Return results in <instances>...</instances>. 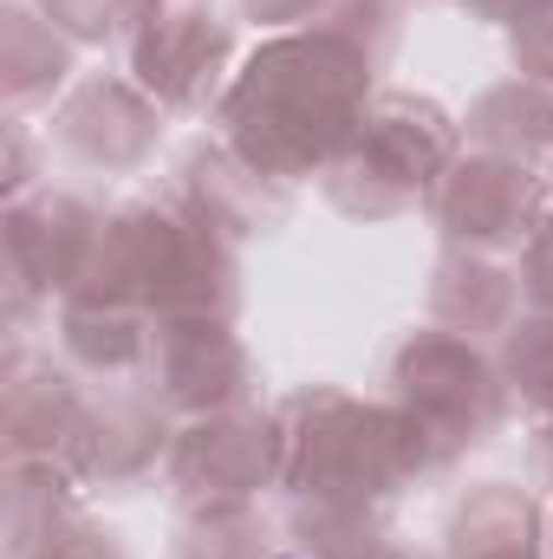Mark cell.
<instances>
[{"instance_id": "1", "label": "cell", "mask_w": 553, "mask_h": 559, "mask_svg": "<svg viewBox=\"0 0 553 559\" xmlns=\"http://www.w3.org/2000/svg\"><path fill=\"white\" fill-rule=\"evenodd\" d=\"M372 98H378V59L313 20L293 33H268L235 66L209 118L235 156H248L261 176L299 189L332 169V156L365 124Z\"/></svg>"}, {"instance_id": "2", "label": "cell", "mask_w": 553, "mask_h": 559, "mask_svg": "<svg viewBox=\"0 0 553 559\" xmlns=\"http://www.w3.org/2000/svg\"><path fill=\"white\" fill-rule=\"evenodd\" d=\"M66 299L138 306L150 319H235L242 312V248L189 215L176 195L125 202L105 215L98 248Z\"/></svg>"}, {"instance_id": "3", "label": "cell", "mask_w": 553, "mask_h": 559, "mask_svg": "<svg viewBox=\"0 0 553 559\" xmlns=\"http://www.w3.org/2000/svg\"><path fill=\"white\" fill-rule=\"evenodd\" d=\"M280 429V495L286 508H339L385 514L416 475L411 436L378 397H352L345 384H299L274 404Z\"/></svg>"}, {"instance_id": "4", "label": "cell", "mask_w": 553, "mask_h": 559, "mask_svg": "<svg viewBox=\"0 0 553 559\" xmlns=\"http://www.w3.org/2000/svg\"><path fill=\"white\" fill-rule=\"evenodd\" d=\"M385 404L404 423L423 475L456 468L469 449L495 442V429L508 423V384L489 345L443 332V325H416L385 352Z\"/></svg>"}, {"instance_id": "5", "label": "cell", "mask_w": 553, "mask_h": 559, "mask_svg": "<svg viewBox=\"0 0 553 559\" xmlns=\"http://www.w3.org/2000/svg\"><path fill=\"white\" fill-rule=\"evenodd\" d=\"M456 156H462V118H449L436 98L416 92H378L365 124L319 176V189L352 222H398L411 209H430Z\"/></svg>"}, {"instance_id": "6", "label": "cell", "mask_w": 553, "mask_h": 559, "mask_svg": "<svg viewBox=\"0 0 553 559\" xmlns=\"http://www.w3.org/2000/svg\"><path fill=\"white\" fill-rule=\"evenodd\" d=\"M125 72L163 111H215L235 79V33L209 0H150L125 33Z\"/></svg>"}, {"instance_id": "7", "label": "cell", "mask_w": 553, "mask_h": 559, "mask_svg": "<svg viewBox=\"0 0 553 559\" xmlns=\"http://www.w3.org/2000/svg\"><path fill=\"white\" fill-rule=\"evenodd\" d=\"M163 488L183 514H215V508H255L268 488H280V429L274 411H222V417L176 423Z\"/></svg>"}, {"instance_id": "8", "label": "cell", "mask_w": 553, "mask_h": 559, "mask_svg": "<svg viewBox=\"0 0 553 559\" xmlns=\"http://www.w3.org/2000/svg\"><path fill=\"white\" fill-rule=\"evenodd\" d=\"M548 209V176L515 156H489V150H462L430 195V222L443 248H469V254H521Z\"/></svg>"}, {"instance_id": "9", "label": "cell", "mask_w": 553, "mask_h": 559, "mask_svg": "<svg viewBox=\"0 0 553 559\" xmlns=\"http://www.w3.org/2000/svg\"><path fill=\"white\" fill-rule=\"evenodd\" d=\"M143 391L176 423L248 411L261 397V365L242 345L235 319H156L150 365L138 378Z\"/></svg>"}, {"instance_id": "10", "label": "cell", "mask_w": 553, "mask_h": 559, "mask_svg": "<svg viewBox=\"0 0 553 559\" xmlns=\"http://www.w3.org/2000/svg\"><path fill=\"white\" fill-rule=\"evenodd\" d=\"M98 228H105V209H92L85 195L72 189H33L20 202H7L0 215V241H7V319L20 325L33 306L46 299H66L92 248H98Z\"/></svg>"}, {"instance_id": "11", "label": "cell", "mask_w": 553, "mask_h": 559, "mask_svg": "<svg viewBox=\"0 0 553 559\" xmlns=\"http://www.w3.org/2000/svg\"><path fill=\"white\" fill-rule=\"evenodd\" d=\"M163 105L143 92L131 72H92L79 79L59 105H52V150L72 156L79 169H105V176H125L143 169L163 143Z\"/></svg>"}, {"instance_id": "12", "label": "cell", "mask_w": 553, "mask_h": 559, "mask_svg": "<svg viewBox=\"0 0 553 559\" xmlns=\"http://www.w3.org/2000/svg\"><path fill=\"white\" fill-rule=\"evenodd\" d=\"M169 442H176V417L131 384H105L85 411V429L66 455L72 481L79 488H105V495H131L143 488L163 462H169Z\"/></svg>"}, {"instance_id": "13", "label": "cell", "mask_w": 553, "mask_h": 559, "mask_svg": "<svg viewBox=\"0 0 553 559\" xmlns=\"http://www.w3.org/2000/svg\"><path fill=\"white\" fill-rule=\"evenodd\" d=\"M169 195L202 215L215 235H228L235 248L242 241H261V235H280L286 215H293V189L261 176L248 156H235L222 138H196L183 156H176V182Z\"/></svg>"}, {"instance_id": "14", "label": "cell", "mask_w": 553, "mask_h": 559, "mask_svg": "<svg viewBox=\"0 0 553 559\" xmlns=\"http://www.w3.org/2000/svg\"><path fill=\"white\" fill-rule=\"evenodd\" d=\"M92 411V391L72 365L33 358L26 345L7 352L0 371V449L7 462H66Z\"/></svg>"}, {"instance_id": "15", "label": "cell", "mask_w": 553, "mask_h": 559, "mask_svg": "<svg viewBox=\"0 0 553 559\" xmlns=\"http://www.w3.org/2000/svg\"><path fill=\"white\" fill-rule=\"evenodd\" d=\"M521 267H508L502 254H469V248H443V261L430 267V325L462 332L475 345L502 338L521 319Z\"/></svg>"}, {"instance_id": "16", "label": "cell", "mask_w": 553, "mask_h": 559, "mask_svg": "<svg viewBox=\"0 0 553 559\" xmlns=\"http://www.w3.org/2000/svg\"><path fill=\"white\" fill-rule=\"evenodd\" d=\"M443 559H553L548 554V514L528 488L515 481H482L456 501Z\"/></svg>"}, {"instance_id": "17", "label": "cell", "mask_w": 553, "mask_h": 559, "mask_svg": "<svg viewBox=\"0 0 553 559\" xmlns=\"http://www.w3.org/2000/svg\"><path fill=\"white\" fill-rule=\"evenodd\" d=\"M156 319L138 306H98V299H59V352L72 371L98 384H138L150 365Z\"/></svg>"}, {"instance_id": "18", "label": "cell", "mask_w": 553, "mask_h": 559, "mask_svg": "<svg viewBox=\"0 0 553 559\" xmlns=\"http://www.w3.org/2000/svg\"><path fill=\"white\" fill-rule=\"evenodd\" d=\"M462 138L469 150H489V156H515L528 169H553V85L541 79H502L489 85L469 118H462Z\"/></svg>"}, {"instance_id": "19", "label": "cell", "mask_w": 553, "mask_h": 559, "mask_svg": "<svg viewBox=\"0 0 553 559\" xmlns=\"http://www.w3.org/2000/svg\"><path fill=\"white\" fill-rule=\"evenodd\" d=\"M72 39L39 7H0V98L7 111H33L52 92H72Z\"/></svg>"}, {"instance_id": "20", "label": "cell", "mask_w": 553, "mask_h": 559, "mask_svg": "<svg viewBox=\"0 0 553 559\" xmlns=\"http://www.w3.org/2000/svg\"><path fill=\"white\" fill-rule=\"evenodd\" d=\"M79 521V481L66 462H7V559L39 554Z\"/></svg>"}, {"instance_id": "21", "label": "cell", "mask_w": 553, "mask_h": 559, "mask_svg": "<svg viewBox=\"0 0 553 559\" xmlns=\"http://www.w3.org/2000/svg\"><path fill=\"white\" fill-rule=\"evenodd\" d=\"M495 365H502V384L521 411L553 417V312H521L502 338H495Z\"/></svg>"}, {"instance_id": "22", "label": "cell", "mask_w": 553, "mask_h": 559, "mask_svg": "<svg viewBox=\"0 0 553 559\" xmlns=\"http://www.w3.org/2000/svg\"><path fill=\"white\" fill-rule=\"evenodd\" d=\"M169 559H280V534L261 508H215V514H183Z\"/></svg>"}, {"instance_id": "23", "label": "cell", "mask_w": 553, "mask_h": 559, "mask_svg": "<svg viewBox=\"0 0 553 559\" xmlns=\"http://www.w3.org/2000/svg\"><path fill=\"white\" fill-rule=\"evenodd\" d=\"M150 0H39V13L72 39V46H111L143 20Z\"/></svg>"}, {"instance_id": "24", "label": "cell", "mask_w": 553, "mask_h": 559, "mask_svg": "<svg viewBox=\"0 0 553 559\" xmlns=\"http://www.w3.org/2000/svg\"><path fill=\"white\" fill-rule=\"evenodd\" d=\"M319 26L345 33L352 46H365V52L385 66V59L398 52V39H404V0H326Z\"/></svg>"}, {"instance_id": "25", "label": "cell", "mask_w": 553, "mask_h": 559, "mask_svg": "<svg viewBox=\"0 0 553 559\" xmlns=\"http://www.w3.org/2000/svg\"><path fill=\"white\" fill-rule=\"evenodd\" d=\"M508 59H515L521 79L553 85V0L541 7V13H528L521 26H508Z\"/></svg>"}, {"instance_id": "26", "label": "cell", "mask_w": 553, "mask_h": 559, "mask_svg": "<svg viewBox=\"0 0 553 559\" xmlns=\"http://www.w3.org/2000/svg\"><path fill=\"white\" fill-rule=\"evenodd\" d=\"M521 293H528V306L553 312V209L541 215V228L521 248Z\"/></svg>"}, {"instance_id": "27", "label": "cell", "mask_w": 553, "mask_h": 559, "mask_svg": "<svg viewBox=\"0 0 553 559\" xmlns=\"http://www.w3.org/2000/svg\"><path fill=\"white\" fill-rule=\"evenodd\" d=\"M0 143H7V163H0V189H7V202L46 189V182H39V163H33V138H26V124H7Z\"/></svg>"}, {"instance_id": "28", "label": "cell", "mask_w": 553, "mask_h": 559, "mask_svg": "<svg viewBox=\"0 0 553 559\" xmlns=\"http://www.w3.org/2000/svg\"><path fill=\"white\" fill-rule=\"evenodd\" d=\"M26 559H125V547H118V534L79 521V527H66L59 540H46L39 554H26Z\"/></svg>"}, {"instance_id": "29", "label": "cell", "mask_w": 553, "mask_h": 559, "mask_svg": "<svg viewBox=\"0 0 553 559\" xmlns=\"http://www.w3.org/2000/svg\"><path fill=\"white\" fill-rule=\"evenodd\" d=\"M242 13L268 33H293V26H313L326 13V0H242Z\"/></svg>"}, {"instance_id": "30", "label": "cell", "mask_w": 553, "mask_h": 559, "mask_svg": "<svg viewBox=\"0 0 553 559\" xmlns=\"http://www.w3.org/2000/svg\"><path fill=\"white\" fill-rule=\"evenodd\" d=\"M456 7H462L469 20H482V26H502V33H508V26H521L528 13H541L548 0H456Z\"/></svg>"}, {"instance_id": "31", "label": "cell", "mask_w": 553, "mask_h": 559, "mask_svg": "<svg viewBox=\"0 0 553 559\" xmlns=\"http://www.w3.org/2000/svg\"><path fill=\"white\" fill-rule=\"evenodd\" d=\"M534 481L553 495V417H541V429H534Z\"/></svg>"}, {"instance_id": "32", "label": "cell", "mask_w": 553, "mask_h": 559, "mask_svg": "<svg viewBox=\"0 0 553 559\" xmlns=\"http://www.w3.org/2000/svg\"><path fill=\"white\" fill-rule=\"evenodd\" d=\"M548 554H553V514H548Z\"/></svg>"}]
</instances>
